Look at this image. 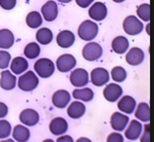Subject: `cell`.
<instances>
[{
	"label": "cell",
	"instance_id": "cell-1",
	"mask_svg": "<svg viewBox=\"0 0 154 142\" xmlns=\"http://www.w3.org/2000/svg\"><path fill=\"white\" fill-rule=\"evenodd\" d=\"M97 32H99V26L91 20H85L78 29L79 37L84 41L93 40L97 35Z\"/></svg>",
	"mask_w": 154,
	"mask_h": 142
},
{
	"label": "cell",
	"instance_id": "cell-2",
	"mask_svg": "<svg viewBox=\"0 0 154 142\" xmlns=\"http://www.w3.org/2000/svg\"><path fill=\"white\" fill-rule=\"evenodd\" d=\"M39 85V79L34 72L28 71L25 74L20 76L18 79V88L21 91H31L35 90Z\"/></svg>",
	"mask_w": 154,
	"mask_h": 142
},
{
	"label": "cell",
	"instance_id": "cell-3",
	"mask_svg": "<svg viewBox=\"0 0 154 142\" xmlns=\"http://www.w3.org/2000/svg\"><path fill=\"white\" fill-rule=\"evenodd\" d=\"M34 70L39 77L47 79L50 78L55 72V65L50 59L42 58L37 60L34 64Z\"/></svg>",
	"mask_w": 154,
	"mask_h": 142
},
{
	"label": "cell",
	"instance_id": "cell-4",
	"mask_svg": "<svg viewBox=\"0 0 154 142\" xmlns=\"http://www.w3.org/2000/svg\"><path fill=\"white\" fill-rule=\"evenodd\" d=\"M122 27L126 34L134 36V35H137V34H139V33H141L143 29V24L137 17H135V16H133V15H130V16H127L123 20Z\"/></svg>",
	"mask_w": 154,
	"mask_h": 142
},
{
	"label": "cell",
	"instance_id": "cell-5",
	"mask_svg": "<svg viewBox=\"0 0 154 142\" xmlns=\"http://www.w3.org/2000/svg\"><path fill=\"white\" fill-rule=\"evenodd\" d=\"M83 57L85 60L93 62L100 59L103 55V48L96 42H91L83 48Z\"/></svg>",
	"mask_w": 154,
	"mask_h": 142
},
{
	"label": "cell",
	"instance_id": "cell-6",
	"mask_svg": "<svg viewBox=\"0 0 154 142\" xmlns=\"http://www.w3.org/2000/svg\"><path fill=\"white\" fill-rule=\"evenodd\" d=\"M109 81V74L106 69L96 68L91 73V82L96 87H101Z\"/></svg>",
	"mask_w": 154,
	"mask_h": 142
},
{
	"label": "cell",
	"instance_id": "cell-7",
	"mask_svg": "<svg viewBox=\"0 0 154 142\" xmlns=\"http://www.w3.org/2000/svg\"><path fill=\"white\" fill-rule=\"evenodd\" d=\"M71 84L76 88L85 87L88 82V74L85 69H76L70 75Z\"/></svg>",
	"mask_w": 154,
	"mask_h": 142
},
{
	"label": "cell",
	"instance_id": "cell-8",
	"mask_svg": "<svg viewBox=\"0 0 154 142\" xmlns=\"http://www.w3.org/2000/svg\"><path fill=\"white\" fill-rule=\"evenodd\" d=\"M76 64H77L76 59L71 54H64L60 56L57 59V62H56L57 69L61 73H67L69 71L73 70Z\"/></svg>",
	"mask_w": 154,
	"mask_h": 142
},
{
	"label": "cell",
	"instance_id": "cell-9",
	"mask_svg": "<svg viewBox=\"0 0 154 142\" xmlns=\"http://www.w3.org/2000/svg\"><path fill=\"white\" fill-rule=\"evenodd\" d=\"M19 120L25 126H34L39 121V113L32 108H26L19 115Z\"/></svg>",
	"mask_w": 154,
	"mask_h": 142
},
{
	"label": "cell",
	"instance_id": "cell-10",
	"mask_svg": "<svg viewBox=\"0 0 154 142\" xmlns=\"http://www.w3.org/2000/svg\"><path fill=\"white\" fill-rule=\"evenodd\" d=\"M107 8L103 2H96L88 9V16L94 21H101L106 17Z\"/></svg>",
	"mask_w": 154,
	"mask_h": 142
},
{
	"label": "cell",
	"instance_id": "cell-11",
	"mask_svg": "<svg viewBox=\"0 0 154 142\" xmlns=\"http://www.w3.org/2000/svg\"><path fill=\"white\" fill-rule=\"evenodd\" d=\"M121 94H122V88L120 85L114 82L109 84L103 88V97L109 102L116 101L121 97Z\"/></svg>",
	"mask_w": 154,
	"mask_h": 142
},
{
	"label": "cell",
	"instance_id": "cell-12",
	"mask_svg": "<svg viewBox=\"0 0 154 142\" xmlns=\"http://www.w3.org/2000/svg\"><path fill=\"white\" fill-rule=\"evenodd\" d=\"M49 129L53 135H63L68 130V122L63 117H55L49 124Z\"/></svg>",
	"mask_w": 154,
	"mask_h": 142
},
{
	"label": "cell",
	"instance_id": "cell-13",
	"mask_svg": "<svg viewBox=\"0 0 154 142\" xmlns=\"http://www.w3.org/2000/svg\"><path fill=\"white\" fill-rule=\"evenodd\" d=\"M71 100V94L66 90H59L55 91L52 97V102L54 106L58 108H64L69 104Z\"/></svg>",
	"mask_w": 154,
	"mask_h": 142
},
{
	"label": "cell",
	"instance_id": "cell-14",
	"mask_svg": "<svg viewBox=\"0 0 154 142\" xmlns=\"http://www.w3.org/2000/svg\"><path fill=\"white\" fill-rule=\"evenodd\" d=\"M42 16L46 21L52 22L54 21L58 16V5L55 1H47L42 6Z\"/></svg>",
	"mask_w": 154,
	"mask_h": 142
},
{
	"label": "cell",
	"instance_id": "cell-15",
	"mask_svg": "<svg viewBox=\"0 0 154 142\" xmlns=\"http://www.w3.org/2000/svg\"><path fill=\"white\" fill-rule=\"evenodd\" d=\"M128 123V117L122 112H114L110 116V125L113 130L122 131Z\"/></svg>",
	"mask_w": 154,
	"mask_h": 142
},
{
	"label": "cell",
	"instance_id": "cell-16",
	"mask_svg": "<svg viewBox=\"0 0 154 142\" xmlns=\"http://www.w3.org/2000/svg\"><path fill=\"white\" fill-rule=\"evenodd\" d=\"M142 131V124L139 120L133 119L129 122L128 126L124 132V136L128 140H136L138 139Z\"/></svg>",
	"mask_w": 154,
	"mask_h": 142
},
{
	"label": "cell",
	"instance_id": "cell-17",
	"mask_svg": "<svg viewBox=\"0 0 154 142\" xmlns=\"http://www.w3.org/2000/svg\"><path fill=\"white\" fill-rule=\"evenodd\" d=\"M85 112H86V106H85L83 102L79 100L73 101L72 103H70L67 110V114L72 119H79L85 114Z\"/></svg>",
	"mask_w": 154,
	"mask_h": 142
},
{
	"label": "cell",
	"instance_id": "cell-18",
	"mask_svg": "<svg viewBox=\"0 0 154 142\" xmlns=\"http://www.w3.org/2000/svg\"><path fill=\"white\" fill-rule=\"evenodd\" d=\"M136 106L135 100L130 97V95H123L117 102V107L120 111H122V113H132Z\"/></svg>",
	"mask_w": 154,
	"mask_h": 142
},
{
	"label": "cell",
	"instance_id": "cell-19",
	"mask_svg": "<svg viewBox=\"0 0 154 142\" xmlns=\"http://www.w3.org/2000/svg\"><path fill=\"white\" fill-rule=\"evenodd\" d=\"M143 59H144L143 51L140 48H137V47L131 48L127 52V54L125 56V61L127 62V64H129L131 66L140 65L142 63Z\"/></svg>",
	"mask_w": 154,
	"mask_h": 142
},
{
	"label": "cell",
	"instance_id": "cell-20",
	"mask_svg": "<svg viewBox=\"0 0 154 142\" xmlns=\"http://www.w3.org/2000/svg\"><path fill=\"white\" fill-rule=\"evenodd\" d=\"M16 85V78L10 71H3L0 75V87L5 91H10Z\"/></svg>",
	"mask_w": 154,
	"mask_h": 142
},
{
	"label": "cell",
	"instance_id": "cell-21",
	"mask_svg": "<svg viewBox=\"0 0 154 142\" xmlns=\"http://www.w3.org/2000/svg\"><path fill=\"white\" fill-rule=\"evenodd\" d=\"M75 43V35L73 32L69 30H64L60 32L57 36V44L61 48H70Z\"/></svg>",
	"mask_w": 154,
	"mask_h": 142
},
{
	"label": "cell",
	"instance_id": "cell-22",
	"mask_svg": "<svg viewBox=\"0 0 154 142\" xmlns=\"http://www.w3.org/2000/svg\"><path fill=\"white\" fill-rule=\"evenodd\" d=\"M13 139L16 142H27L30 138V131L23 124H17L13 128Z\"/></svg>",
	"mask_w": 154,
	"mask_h": 142
},
{
	"label": "cell",
	"instance_id": "cell-23",
	"mask_svg": "<svg viewBox=\"0 0 154 142\" xmlns=\"http://www.w3.org/2000/svg\"><path fill=\"white\" fill-rule=\"evenodd\" d=\"M28 62L25 58L23 57H16L12 60L10 64V69L12 74L15 75H21L22 73L27 71L28 69Z\"/></svg>",
	"mask_w": 154,
	"mask_h": 142
},
{
	"label": "cell",
	"instance_id": "cell-24",
	"mask_svg": "<svg viewBox=\"0 0 154 142\" xmlns=\"http://www.w3.org/2000/svg\"><path fill=\"white\" fill-rule=\"evenodd\" d=\"M14 44V35L8 29L0 30V48L3 50L11 48Z\"/></svg>",
	"mask_w": 154,
	"mask_h": 142
},
{
	"label": "cell",
	"instance_id": "cell-25",
	"mask_svg": "<svg viewBox=\"0 0 154 142\" xmlns=\"http://www.w3.org/2000/svg\"><path fill=\"white\" fill-rule=\"evenodd\" d=\"M128 40L123 36H117L111 42V48L116 54H124V52L128 49Z\"/></svg>",
	"mask_w": 154,
	"mask_h": 142
},
{
	"label": "cell",
	"instance_id": "cell-26",
	"mask_svg": "<svg viewBox=\"0 0 154 142\" xmlns=\"http://www.w3.org/2000/svg\"><path fill=\"white\" fill-rule=\"evenodd\" d=\"M134 114H135V117L139 121L149 122V120H150V107H149V104L146 103V102H140V103L137 105Z\"/></svg>",
	"mask_w": 154,
	"mask_h": 142
},
{
	"label": "cell",
	"instance_id": "cell-27",
	"mask_svg": "<svg viewBox=\"0 0 154 142\" xmlns=\"http://www.w3.org/2000/svg\"><path fill=\"white\" fill-rule=\"evenodd\" d=\"M73 97L78 100L82 101H91L94 98V91L88 88H77L73 91Z\"/></svg>",
	"mask_w": 154,
	"mask_h": 142
},
{
	"label": "cell",
	"instance_id": "cell-28",
	"mask_svg": "<svg viewBox=\"0 0 154 142\" xmlns=\"http://www.w3.org/2000/svg\"><path fill=\"white\" fill-rule=\"evenodd\" d=\"M36 39L40 44L48 45L53 40V32L48 28H41L36 33Z\"/></svg>",
	"mask_w": 154,
	"mask_h": 142
},
{
	"label": "cell",
	"instance_id": "cell-29",
	"mask_svg": "<svg viewBox=\"0 0 154 142\" xmlns=\"http://www.w3.org/2000/svg\"><path fill=\"white\" fill-rule=\"evenodd\" d=\"M42 22H43L42 16L40 13L37 11H32L30 13H28L27 17H26V23H27V25L32 29L40 27L42 25Z\"/></svg>",
	"mask_w": 154,
	"mask_h": 142
},
{
	"label": "cell",
	"instance_id": "cell-30",
	"mask_svg": "<svg viewBox=\"0 0 154 142\" xmlns=\"http://www.w3.org/2000/svg\"><path fill=\"white\" fill-rule=\"evenodd\" d=\"M39 54H40V46L35 42L29 43L24 49V55L28 59H31V60L37 58Z\"/></svg>",
	"mask_w": 154,
	"mask_h": 142
},
{
	"label": "cell",
	"instance_id": "cell-31",
	"mask_svg": "<svg viewBox=\"0 0 154 142\" xmlns=\"http://www.w3.org/2000/svg\"><path fill=\"white\" fill-rule=\"evenodd\" d=\"M137 16L142 21L149 22L150 20V5L148 3H143V4L139 5L136 10Z\"/></svg>",
	"mask_w": 154,
	"mask_h": 142
},
{
	"label": "cell",
	"instance_id": "cell-32",
	"mask_svg": "<svg viewBox=\"0 0 154 142\" xmlns=\"http://www.w3.org/2000/svg\"><path fill=\"white\" fill-rule=\"evenodd\" d=\"M110 75L111 79L116 82H121L126 79V71L122 67H114Z\"/></svg>",
	"mask_w": 154,
	"mask_h": 142
},
{
	"label": "cell",
	"instance_id": "cell-33",
	"mask_svg": "<svg viewBox=\"0 0 154 142\" xmlns=\"http://www.w3.org/2000/svg\"><path fill=\"white\" fill-rule=\"evenodd\" d=\"M11 124L5 119H0V139H4L11 134Z\"/></svg>",
	"mask_w": 154,
	"mask_h": 142
},
{
	"label": "cell",
	"instance_id": "cell-34",
	"mask_svg": "<svg viewBox=\"0 0 154 142\" xmlns=\"http://www.w3.org/2000/svg\"><path fill=\"white\" fill-rule=\"evenodd\" d=\"M11 61V56L8 52H6L4 50L0 51V69L4 70L9 66Z\"/></svg>",
	"mask_w": 154,
	"mask_h": 142
},
{
	"label": "cell",
	"instance_id": "cell-35",
	"mask_svg": "<svg viewBox=\"0 0 154 142\" xmlns=\"http://www.w3.org/2000/svg\"><path fill=\"white\" fill-rule=\"evenodd\" d=\"M142 134H140V142H150V125L146 123L142 126Z\"/></svg>",
	"mask_w": 154,
	"mask_h": 142
},
{
	"label": "cell",
	"instance_id": "cell-36",
	"mask_svg": "<svg viewBox=\"0 0 154 142\" xmlns=\"http://www.w3.org/2000/svg\"><path fill=\"white\" fill-rule=\"evenodd\" d=\"M16 0H0V7L4 10H11L15 7Z\"/></svg>",
	"mask_w": 154,
	"mask_h": 142
},
{
	"label": "cell",
	"instance_id": "cell-37",
	"mask_svg": "<svg viewBox=\"0 0 154 142\" xmlns=\"http://www.w3.org/2000/svg\"><path fill=\"white\" fill-rule=\"evenodd\" d=\"M106 142H123V136L119 132H112L106 138Z\"/></svg>",
	"mask_w": 154,
	"mask_h": 142
},
{
	"label": "cell",
	"instance_id": "cell-38",
	"mask_svg": "<svg viewBox=\"0 0 154 142\" xmlns=\"http://www.w3.org/2000/svg\"><path fill=\"white\" fill-rule=\"evenodd\" d=\"M93 2H94V0H76V3L81 8H87Z\"/></svg>",
	"mask_w": 154,
	"mask_h": 142
},
{
	"label": "cell",
	"instance_id": "cell-39",
	"mask_svg": "<svg viewBox=\"0 0 154 142\" xmlns=\"http://www.w3.org/2000/svg\"><path fill=\"white\" fill-rule=\"evenodd\" d=\"M8 113V107L7 105L0 101V118H4Z\"/></svg>",
	"mask_w": 154,
	"mask_h": 142
},
{
	"label": "cell",
	"instance_id": "cell-40",
	"mask_svg": "<svg viewBox=\"0 0 154 142\" xmlns=\"http://www.w3.org/2000/svg\"><path fill=\"white\" fill-rule=\"evenodd\" d=\"M56 142H74V140L70 135H61L57 138Z\"/></svg>",
	"mask_w": 154,
	"mask_h": 142
},
{
	"label": "cell",
	"instance_id": "cell-41",
	"mask_svg": "<svg viewBox=\"0 0 154 142\" xmlns=\"http://www.w3.org/2000/svg\"><path fill=\"white\" fill-rule=\"evenodd\" d=\"M76 142H91V140L87 137H80L79 139H77Z\"/></svg>",
	"mask_w": 154,
	"mask_h": 142
},
{
	"label": "cell",
	"instance_id": "cell-42",
	"mask_svg": "<svg viewBox=\"0 0 154 142\" xmlns=\"http://www.w3.org/2000/svg\"><path fill=\"white\" fill-rule=\"evenodd\" d=\"M146 33L148 34V36L150 35V24H149V23L146 25Z\"/></svg>",
	"mask_w": 154,
	"mask_h": 142
},
{
	"label": "cell",
	"instance_id": "cell-43",
	"mask_svg": "<svg viewBox=\"0 0 154 142\" xmlns=\"http://www.w3.org/2000/svg\"><path fill=\"white\" fill-rule=\"evenodd\" d=\"M0 142H16V141L14 139H3Z\"/></svg>",
	"mask_w": 154,
	"mask_h": 142
},
{
	"label": "cell",
	"instance_id": "cell-44",
	"mask_svg": "<svg viewBox=\"0 0 154 142\" xmlns=\"http://www.w3.org/2000/svg\"><path fill=\"white\" fill-rule=\"evenodd\" d=\"M58 1L61 3H70L72 0H58Z\"/></svg>",
	"mask_w": 154,
	"mask_h": 142
},
{
	"label": "cell",
	"instance_id": "cell-45",
	"mask_svg": "<svg viewBox=\"0 0 154 142\" xmlns=\"http://www.w3.org/2000/svg\"><path fill=\"white\" fill-rule=\"evenodd\" d=\"M42 142H55L53 139H50V138H48V139H45V140H43Z\"/></svg>",
	"mask_w": 154,
	"mask_h": 142
},
{
	"label": "cell",
	"instance_id": "cell-46",
	"mask_svg": "<svg viewBox=\"0 0 154 142\" xmlns=\"http://www.w3.org/2000/svg\"><path fill=\"white\" fill-rule=\"evenodd\" d=\"M114 2H116V3H120V2H123L124 0H113Z\"/></svg>",
	"mask_w": 154,
	"mask_h": 142
}]
</instances>
